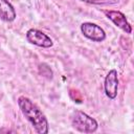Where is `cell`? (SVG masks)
<instances>
[{
	"label": "cell",
	"instance_id": "cell-2",
	"mask_svg": "<svg viewBox=\"0 0 134 134\" xmlns=\"http://www.w3.org/2000/svg\"><path fill=\"white\" fill-rule=\"evenodd\" d=\"M71 125L76 131L82 133H93L98 128L97 121L81 110H75L73 112L71 116Z\"/></svg>",
	"mask_w": 134,
	"mask_h": 134
},
{
	"label": "cell",
	"instance_id": "cell-6",
	"mask_svg": "<svg viewBox=\"0 0 134 134\" xmlns=\"http://www.w3.org/2000/svg\"><path fill=\"white\" fill-rule=\"evenodd\" d=\"M104 13H105L106 17L114 23V25H116L117 27L122 29L126 34H131L132 32V26L128 22L126 16L121 12H119V10H111L110 9V10H105Z\"/></svg>",
	"mask_w": 134,
	"mask_h": 134
},
{
	"label": "cell",
	"instance_id": "cell-9",
	"mask_svg": "<svg viewBox=\"0 0 134 134\" xmlns=\"http://www.w3.org/2000/svg\"><path fill=\"white\" fill-rule=\"evenodd\" d=\"M80 1L91 4H114L118 2V0H80Z\"/></svg>",
	"mask_w": 134,
	"mask_h": 134
},
{
	"label": "cell",
	"instance_id": "cell-5",
	"mask_svg": "<svg viewBox=\"0 0 134 134\" xmlns=\"http://www.w3.org/2000/svg\"><path fill=\"white\" fill-rule=\"evenodd\" d=\"M104 89L106 95L110 99H114L117 95L118 90V77H117V71L115 69H111L104 81Z\"/></svg>",
	"mask_w": 134,
	"mask_h": 134
},
{
	"label": "cell",
	"instance_id": "cell-1",
	"mask_svg": "<svg viewBox=\"0 0 134 134\" xmlns=\"http://www.w3.org/2000/svg\"><path fill=\"white\" fill-rule=\"evenodd\" d=\"M18 105L22 112V114L26 117V119L31 124L35 131L39 134H47L48 133V121L45 117L44 113L39 109V107L32 103L26 96H19Z\"/></svg>",
	"mask_w": 134,
	"mask_h": 134
},
{
	"label": "cell",
	"instance_id": "cell-8",
	"mask_svg": "<svg viewBox=\"0 0 134 134\" xmlns=\"http://www.w3.org/2000/svg\"><path fill=\"white\" fill-rule=\"evenodd\" d=\"M39 72H40V74H42L44 77H46V79H48V80H50V79H52V70H51V68L47 65V64H45V63H42V64H40L39 65Z\"/></svg>",
	"mask_w": 134,
	"mask_h": 134
},
{
	"label": "cell",
	"instance_id": "cell-4",
	"mask_svg": "<svg viewBox=\"0 0 134 134\" xmlns=\"http://www.w3.org/2000/svg\"><path fill=\"white\" fill-rule=\"evenodd\" d=\"M26 40L30 44L43 48H49L53 45L52 40L46 34L36 28H30L26 31Z\"/></svg>",
	"mask_w": 134,
	"mask_h": 134
},
{
	"label": "cell",
	"instance_id": "cell-3",
	"mask_svg": "<svg viewBox=\"0 0 134 134\" xmlns=\"http://www.w3.org/2000/svg\"><path fill=\"white\" fill-rule=\"evenodd\" d=\"M82 34L93 42H103L106 39L105 30L97 24L92 22H84L81 25Z\"/></svg>",
	"mask_w": 134,
	"mask_h": 134
},
{
	"label": "cell",
	"instance_id": "cell-7",
	"mask_svg": "<svg viewBox=\"0 0 134 134\" xmlns=\"http://www.w3.org/2000/svg\"><path fill=\"white\" fill-rule=\"evenodd\" d=\"M16 10L8 0H0V19L5 22H13L16 19Z\"/></svg>",
	"mask_w": 134,
	"mask_h": 134
},
{
	"label": "cell",
	"instance_id": "cell-10",
	"mask_svg": "<svg viewBox=\"0 0 134 134\" xmlns=\"http://www.w3.org/2000/svg\"><path fill=\"white\" fill-rule=\"evenodd\" d=\"M2 132H6V133H16L15 131H12V130H8V129H0V133Z\"/></svg>",
	"mask_w": 134,
	"mask_h": 134
}]
</instances>
